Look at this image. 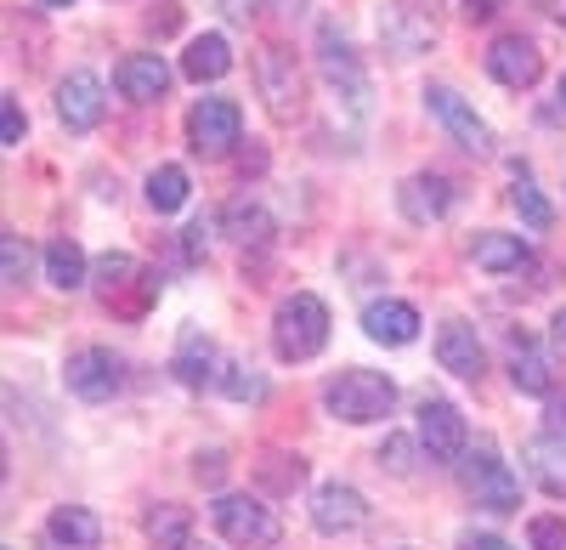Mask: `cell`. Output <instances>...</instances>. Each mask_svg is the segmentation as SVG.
Returning a JSON list of instances; mask_svg holds the SVG:
<instances>
[{"label":"cell","instance_id":"cell-33","mask_svg":"<svg viewBox=\"0 0 566 550\" xmlns=\"http://www.w3.org/2000/svg\"><path fill=\"white\" fill-rule=\"evenodd\" d=\"M374 460H380V466H386L391 477H408V471H413V443H408V437H386V443H380V454H374Z\"/></svg>","mask_w":566,"mask_h":550},{"label":"cell","instance_id":"cell-2","mask_svg":"<svg viewBox=\"0 0 566 550\" xmlns=\"http://www.w3.org/2000/svg\"><path fill=\"white\" fill-rule=\"evenodd\" d=\"M391 403H397V386L386 375H374V370H346V375H335V381L323 386V408L335 421H346V426L386 421Z\"/></svg>","mask_w":566,"mask_h":550},{"label":"cell","instance_id":"cell-45","mask_svg":"<svg viewBox=\"0 0 566 550\" xmlns=\"http://www.w3.org/2000/svg\"><path fill=\"white\" fill-rule=\"evenodd\" d=\"M555 341L566 346V307H560V318H555Z\"/></svg>","mask_w":566,"mask_h":550},{"label":"cell","instance_id":"cell-25","mask_svg":"<svg viewBox=\"0 0 566 550\" xmlns=\"http://www.w3.org/2000/svg\"><path fill=\"white\" fill-rule=\"evenodd\" d=\"M255 482L266 488V494H295L301 482H306V460H295V454H261L255 460Z\"/></svg>","mask_w":566,"mask_h":550},{"label":"cell","instance_id":"cell-13","mask_svg":"<svg viewBox=\"0 0 566 550\" xmlns=\"http://www.w3.org/2000/svg\"><path fill=\"white\" fill-rule=\"evenodd\" d=\"M488 74H493L499 85H510V91H527V85L544 74V58H538L533 40L504 34V40H493V52H488Z\"/></svg>","mask_w":566,"mask_h":550},{"label":"cell","instance_id":"cell-41","mask_svg":"<svg viewBox=\"0 0 566 550\" xmlns=\"http://www.w3.org/2000/svg\"><path fill=\"white\" fill-rule=\"evenodd\" d=\"M504 7V0H464V18H476V23H488L493 12Z\"/></svg>","mask_w":566,"mask_h":550},{"label":"cell","instance_id":"cell-40","mask_svg":"<svg viewBox=\"0 0 566 550\" xmlns=\"http://www.w3.org/2000/svg\"><path fill=\"white\" fill-rule=\"evenodd\" d=\"M176 23H181V12H176V0H165V12H154V18H148V29H159V34H170Z\"/></svg>","mask_w":566,"mask_h":550},{"label":"cell","instance_id":"cell-22","mask_svg":"<svg viewBox=\"0 0 566 550\" xmlns=\"http://www.w3.org/2000/svg\"><path fill=\"white\" fill-rule=\"evenodd\" d=\"M45 528H52V539L69 544V550H97V544H103V522L91 517L85 506H57Z\"/></svg>","mask_w":566,"mask_h":550},{"label":"cell","instance_id":"cell-47","mask_svg":"<svg viewBox=\"0 0 566 550\" xmlns=\"http://www.w3.org/2000/svg\"><path fill=\"white\" fill-rule=\"evenodd\" d=\"M40 7H74V0H40Z\"/></svg>","mask_w":566,"mask_h":550},{"label":"cell","instance_id":"cell-8","mask_svg":"<svg viewBox=\"0 0 566 550\" xmlns=\"http://www.w3.org/2000/svg\"><path fill=\"white\" fill-rule=\"evenodd\" d=\"M239 131H244V114L227 97H205V103H193V114H187V143H193V154H205V159L227 154L232 143H239Z\"/></svg>","mask_w":566,"mask_h":550},{"label":"cell","instance_id":"cell-49","mask_svg":"<svg viewBox=\"0 0 566 550\" xmlns=\"http://www.w3.org/2000/svg\"><path fill=\"white\" fill-rule=\"evenodd\" d=\"M283 12H301V0H283Z\"/></svg>","mask_w":566,"mask_h":550},{"label":"cell","instance_id":"cell-28","mask_svg":"<svg viewBox=\"0 0 566 550\" xmlns=\"http://www.w3.org/2000/svg\"><path fill=\"white\" fill-rule=\"evenodd\" d=\"M136 279H142V267H136L125 250H108V256L97 261V290H103V301H108V307H114V301H119V295H125Z\"/></svg>","mask_w":566,"mask_h":550},{"label":"cell","instance_id":"cell-38","mask_svg":"<svg viewBox=\"0 0 566 550\" xmlns=\"http://www.w3.org/2000/svg\"><path fill=\"white\" fill-rule=\"evenodd\" d=\"M255 7H261V0H221V12H227L232 23H250V18H255Z\"/></svg>","mask_w":566,"mask_h":550},{"label":"cell","instance_id":"cell-39","mask_svg":"<svg viewBox=\"0 0 566 550\" xmlns=\"http://www.w3.org/2000/svg\"><path fill=\"white\" fill-rule=\"evenodd\" d=\"M205 250H210V227L193 221V227H187V256H205Z\"/></svg>","mask_w":566,"mask_h":550},{"label":"cell","instance_id":"cell-27","mask_svg":"<svg viewBox=\"0 0 566 550\" xmlns=\"http://www.w3.org/2000/svg\"><path fill=\"white\" fill-rule=\"evenodd\" d=\"M148 539L159 550H181L187 539H193V517H187V506H159L148 511Z\"/></svg>","mask_w":566,"mask_h":550},{"label":"cell","instance_id":"cell-32","mask_svg":"<svg viewBox=\"0 0 566 550\" xmlns=\"http://www.w3.org/2000/svg\"><path fill=\"white\" fill-rule=\"evenodd\" d=\"M221 392L244 403V397H266V381H261V375L250 370V363H227V375H221Z\"/></svg>","mask_w":566,"mask_h":550},{"label":"cell","instance_id":"cell-43","mask_svg":"<svg viewBox=\"0 0 566 550\" xmlns=\"http://www.w3.org/2000/svg\"><path fill=\"white\" fill-rule=\"evenodd\" d=\"M533 7H538L544 18H555V23L566 29V0H533Z\"/></svg>","mask_w":566,"mask_h":550},{"label":"cell","instance_id":"cell-9","mask_svg":"<svg viewBox=\"0 0 566 550\" xmlns=\"http://www.w3.org/2000/svg\"><path fill=\"white\" fill-rule=\"evenodd\" d=\"M424 108H431V114L453 131V143H459V148H470V154H493V131H488V120L470 108L453 85H424Z\"/></svg>","mask_w":566,"mask_h":550},{"label":"cell","instance_id":"cell-19","mask_svg":"<svg viewBox=\"0 0 566 550\" xmlns=\"http://www.w3.org/2000/svg\"><path fill=\"white\" fill-rule=\"evenodd\" d=\"M402 210L408 221H442L453 210V181L448 176H431V170H419L402 181Z\"/></svg>","mask_w":566,"mask_h":550},{"label":"cell","instance_id":"cell-12","mask_svg":"<svg viewBox=\"0 0 566 550\" xmlns=\"http://www.w3.org/2000/svg\"><path fill=\"white\" fill-rule=\"evenodd\" d=\"M312 522H317V533H352L368 522V499L352 482H323L312 494Z\"/></svg>","mask_w":566,"mask_h":550},{"label":"cell","instance_id":"cell-1","mask_svg":"<svg viewBox=\"0 0 566 550\" xmlns=\"http://www.w3.org/2000/svg\"><path fill=\"white\" fill-rule=\"evenodd\" d=\"M272 346L283 363H306L328 346V307L312 295V290H295L283 295L277 312H272Z\"/></svg>","mask_w":566,"mask_h":550},{"label":"cell","instance_id":"cell-10","mask_svg":"<svg viewBox=\"0 0 566 550\" xmlns=\"http://www.w3.org/2000/svg\"><path fill=\"white\" fill-rule=\"evenodd\" d=\"M119 386H125V363H119L108 346H80V352L69 357V392H74V397L108 403Z\"/></svg>","mask_w":566,"mask_h":550},{"label":"cell","instance_id":"cell-5","mask_svg":"<svg viewBox=\"0 0 566 550\" xmlns=\"http://www.w3.org/2000/svg\"><path fill=\"white\" fill-rule=\"evenodd\" d=\"M317 69H323L328 91H340V97H346L357 114L368 108V80H363V63H357L352 40H346L335 23H323V29H317Z\"/></svg>","mask_w":566,"mask_h":550},{"label":"cell","instance_id":"cell-14","mask_svg":"<svg viewBox=\"0 0 566 550\" xmlns=\"http://www.w3.org/2000/svg\"><path fill=\"white\" fill-rule=\"evenodd\" d=\"M380 40H386V52H397V58H419V52H431L437 29H431V18H419L413 7H402V0H386L380 7Z\"/></svg>","mask_w":566,"mask_h":550},{"label":"cell","instance_id":"cell-48","mask_svg":"<svg viewBox=\"0 0 566 550\" xmlns=\"http://www.w3.org/2000/svg\"><path fill=\"white\" fill-rule=\"evenodd\" d=\"M181 550H210V544H199V539H187V544H181Z\"/></svg>","mask_w":566,"mask_h":550},{"label":"cell","instance_id":"cell-7","mask_svg":"<svg viewBox=\"0 0 566 550\" xmlns=\"http://www.w3.org/2000/svg\"><path fill=\"white\" fill-rule=\"evenodd\" d=\"M419 443H424V454H431L437 466H459L464 460L470 432H464V415L448 397H424L419 403Z\"/></svg>","mask_w":566,"mask_h":550},{"label":"cell","instance_id":"cell-36","mask_svg":"<svg viewBox=\"0 0 566 550\" xmlns=\"http://www.w3.org/2000/svg\"><path fill=\"white\" fill-rule=\"evenodd\" d=\"M0 136H7V148H18V143H23V108H18V97L0 103Z\"/></svg>","mask_w":566,"mask_h":550},{"label":"cell","instance_id":"cell-44","mask_svg":"<svg viewBox=\"0 0 566 550\" xmlns=\"http://www.w3.org/2000/svg\"><path fill=\"white\" fill-rule=\"evenodd\" d=\"M199 477H205V482L221 477V454H205V460H199Z\"/></svg>","mask_w":566,"mask_h":550},{"label":"cell","instance_id":"cell-26","mask_svg":"<svg viewBox=\"0 0 566 550\" xmlns=\"http://www.w3.org/2000/svg\"><path fill=\"white\" fill-rule=\"evenodd\" d=\"M45 279H52L57 290H80L85 284V256L74 239H52L45 245Z\"/></svg>","mask_w":566,"mask_h":550},{"label":"cell","instance_id":"cell-46","mask_svg":"<svg viewBox=\"0 0 566 550\" xmlns=\"http://www.w3.org/2000/svg\"><path fill=\"white\" fill-rule=\"evenodd\" d=\"M555 97H560V108H566V74H560V85H555Z\"/></svg>","mask_w":566,"mask_h":550},{"label":"cell","instance_id":"cell-11","mask_svg":"<svg viewBox=\"0 0 566 550\" xmlns=\"http://www.w3.org/2000/svg\"><path fill=\"white\" fill-rule=\"evenodd\" d=\"M103 80L91 74V69H74L63 85H57V120L69 131H97L103 125Z\"/></svg>","mask_w":566,"mask_h":550},{"label":"cell","instance_id":"cell-23","mask_svg":"<svg viewBox=\"0 0 566 550\" xmlns=\"http://www.w3.org/2000/svg\"><path fill=\"white\" fill-rule=\"evenodd\" d=\"M470 256H476V267H488V272H522V267H533V250L522 239H510V234H482L476 245H470Z\"/></svg>","mask_w":566,"mask_h":550},{"label":"cell","instance_id":"cell-30","mask_svg":"<svg viewBox=\"0 0 566 550\" xmlns=\"http://www.w3.org/2000/svg\"><path fill=\"white\" fill-rule=\"evenodd\" d=\"M227 234L239 239V245H266V239H272V216H266L261 205L239 199V205L227 210Z\"/></svg>","mask_w":566,"mask_h":550},{"label":"cell","instance_id":"cell-3","mask_svg":"<svg viewBox=\"0 0 566 550\" xmlns=\"http://www.w3.org/2000/svg\"><path fill=\"white\" fill-rule=\"evenodd\" d=\"M459 466H464V488H470V499H476L482 511H493V517L522 511V477H515V471L499 460V448H493V443H476Z\"/></svg>","mask_w":566,"mask_h":550},{"label":"cell","instance_id":"cell-20","mask_svg":"<svg viewBox=\"0 0 566 550\" xmlns=\"http://www.w3.org/2000/svg\"><path fill=\"white\" fill-rule=\"evenodd\" d=\"M527 471L549 499H566V437H533L527 443Z\"/></svg>","mask_w":566,"mask_h":550},{"label":"cell","instance_id":"cell-21","mask_svg":"<svg viewBox=\"0 0 566 550\" xmlns=\"http://www.w3.org/2000/svg\"><path fill=\"white\" fill-rule=\"evenodd\" d=\"M170 370H176L181 386H205V381H216V346H210V335L187 330L181 346H176V357H170Z\"/></svg>","mask_w":566,"mask_h":550},{"label":"cell","instance_id":"cell-29","mask_svg":"<svg viewBox=\"0 0 566 550\" xmlns=\"http://www.w3.org/2000/svg\"><path fill=\"white\" fill-rule=\"evenodd\" d=\"M148 205H154L159 216H170V210L187 205V170H181V165H159V170L148 176Z\"/></svg>","mask_w":566,"mask_h":550},{"label":"cell","instance_id":"cell-15","mask_svg":"<svg viewBox=\"0 0 566 550\" xmlns=\"http://www.w3.org/2000/svg\"><path fill=\"white\" fill-rule=\"evenodd\" d=\"M114 85L125 91L130 103H159L165 91H170V69L159 52H130L119 69H114Z\"/></svg>","mask_w":566,"mask_h":550},{"label":"cell","instance_id":"cell-35","mask_svg":"<svg viewBox=\"0 0 566 550\" xmlns=\"http://www.w3.org/2000/svg\"><path fill=\"white\" fill-rule=\"evenodd\" d=\"M0 261H7V284H23V272H29V245L18 234L0 239Z\"/></svg>","mask_w":566,"mask_h":550},{"label":"cell","instance_id":"cell-34","mask_svg":"<svg viewBox=\"0 0 566 550\" xmlns=\"http://www.w3.org/2000/svg\"><path fill=\"white\" fill-rule=\"evenodd\" d=\"M527 539L533 550H566V517H533Z\"/></svg>","mask_w":566,"mask_h":550},{"label":"cell","instance_id":"cell-17","mask_svg":"<svg viewBox=\"0 0 566 550\" xmlns=\"http://www.w3.org/2000/svg\"><path fill=\"white\" fill-rule=\"evenodd\" d=\"M363 330H368V341H380V346H408V341H419V312L408 301H368L363 307Z\"/></svg>","mask_w":566,"mask_h":550},{"label":"cell","instance_id":"cell-16","mask_svg":"<svg viewBox=\"0 0 566 550\" xmlns=\"http://www.w3.org/2000/svg\"><path fill=\"white\" fill-rule=\"evenodd\" d=\"M437 357H442L448 375L482 381V341H476V330H470L464 318H448V324L437 330Z\"/></svg>","mask_w":566,"mask_h":550},{"label":"cell","instance_id":"cell-6","mask_svg":"<svg viewBox=\"0 0 566 550\" xmlns=\"http://www.w3.org/2000/svg\"><path fill=\"white\" fill-rule=\"evenodd\" d=\"M255 80H261V97H266V114L290 125L301 114V69L283 45H261L255 58Z\"/></svg>","mask_w":566,"mask_h":550},{"label":"cell","instance_id":"cell-42","mask_svg":"<svg viewBox=\"0 0 566 550\" xmlns=\"http://www.w3.org/2000/svg\"><path fill=\"white\" fill-rule=\"evenodd\" d=\"M549 432H555V437H566V397H555V403H549Z\"/></svg>","mask_w":566,"mask_h":550},{"label":"cell","instance_id":"cell-18","mask_svg":"<svg viewBox=\"0 0 566 550\" xmlns=\"http://www.w3.org/2000/svg\"><path fill=\"white\" fill-rule=\"evenodd\" d=\"M510 381L522 386V392H533V397H544V392L555 386V357H549V346L533 341V335H515V341H510Z\"/></svg>","mask_w":566,"mask_h":550},{"label":"cell","instance_id":"cell-31","mask_svg":"<svg viewBox=\"0 0 566 550\" xmlns=\"http://www.w3.org/2000/svg\"><path fill=\"white\" fill-rule=\"evenodd\" d=\"M510 205H515V210H522V221H527V227H549V221H555V210H549V199H544V194L533 188V181H527V176H515V188H510Z\"/></svg>","mask_w":566,"mask_h":550},{"label":"cell","instance_id":"cell-37","mask_svg":"<svg viewBox=\"0 0 566 550\" xmlns=\"http://www.w3.org/2000/svg\"><path fill=\"white\" fill-rule=\"evenodd\" d=\"M459 550H515V544H504L499 533H464V539H459Z\"/></svg>","mask_w":566,"mask_h":550},{"label":"cell","instance_id":"cell-24","mask_svg":"<svg viewBox=\"0 0 566 550\" xmlns=\"http://www.w3.org/2000/svg\"><path fill=\"white\" fill-rule=\"evenodd\" d=\"M227 69H232V45L221 34H199L193 45H187V58H181L187 80H221Z\"/></svg>","mask_w":566,"mask_h":550},{"label":"cell","instance_id":"cell-4","mask_svg":"<svg viewBox=\"0 0 566 550\" xmlns=\"http://www.w3.org/2000/svg\"><path fill=\"white\" fill-rule=\"evenodd\" d=\"M216 533L239 550H272L283 539V522L272 517V506H261L250 494H221L216 499Z\"/></svg>","mask_w":566,"mask_h":550}]
</instances>
